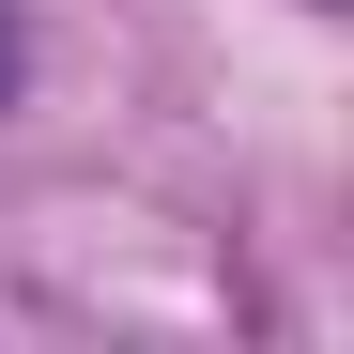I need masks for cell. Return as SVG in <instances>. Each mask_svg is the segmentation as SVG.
<instances>
[{
    "label": "cell",
    "instance_id": "obj_1",
    "mask_svg": "<svg viewBox=\"0 0 354 354\" xmlns=\"http://www.w3.org/2000/svg\"><path fill=\"white\" fill-rule=\"evenodd\" d=\"M0 93H16V16H0Z\"/></svg>",
    "mask_w": 354,
    "mask_h": 354
}]
</instances>
